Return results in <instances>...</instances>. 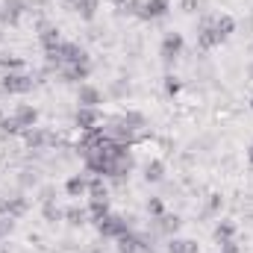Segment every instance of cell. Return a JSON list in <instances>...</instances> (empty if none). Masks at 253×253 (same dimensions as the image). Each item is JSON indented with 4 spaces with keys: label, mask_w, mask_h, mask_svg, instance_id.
<instances>
[{
    "label": "cell",
    "mask_w": 253,
    "mask_h": 253,
    "mask_svg": "<svg viewBox=\"0 0 253 253\" xmlns=\"http://www.w3.org/2000/svg\"><path fill=\"white\" fill-rule=\"evenodd\" d=\"M33 88H36V80L27 71H15V74H3L0 77V97H24Z\"/></svg>",
    "instance_id": "obj_1"
},
{
    "label": "cell",
    "mask_w": 253,
    "mask_h": 253,
    "mask_svg": "<svg viewBox=\"0 0 253 253\" xmlns=\"http://www.w3.org/2000/svg\"><path fill=\"white\" fill-rule=\"evenodd\" d=\"M94 224V230H97V236L100 239H121L124 233L129 230H135V227H129V221H126L124 215H103V218H97V221H91Z\"/></svg>",
    "instance_id": "obj_2"
},
{
    "label": "cell",
    "mask_w": 253,
    "mask_h": 253,
    "mask_svg": "<svg viewBox=\"0 0 253 253\" xmlns=\"http://www.w3.org/2000/svg\"><path fill=\"white\" fill-rule=\"evenodd\" d=\"M183 50H186V39H183V33L168 30V33L162 36V42H159V56H162V62L171 68V65L183 56Z\"/></svg>",
    "instance_id": "obj_3"
},
{
    "label": "cell",
    "mask_w": 253,
    "mask_h": 253,
    "mask_svg": "<svg viewBox=\"0 0 253 253\" xmlns=\"http://www.w3.org/2000/svg\"><path fill=\"white\" fill-rule=\"evenodd\" d=\"M212 21H215V15H203V18L197 21V50H200V53H209V50L221 47V39H218Z\"/></svg>",
    "instance_id": "obj_4"
},
{
    "label": "cell",
    "mask_w": 253,
    "mask_h": 253,
    "mask_svg": "<svg viewBox=\"0 0 253 253\" xmlns=\"http://www.w3.org/2000/svg\"><path fill=\"white\" fill-rule=\"evenodd\" d=\"M21 138H24L27 150H47V147H56L59 144V138L50 129H44V126H30V129L21 132Z\"/></svg>",
    "instance_id": "obj_5"
},
{
    "label": "cell",
    "mask_w": 253,
    "mask_h": 253,
    "mask_svg": "<svg viewBox=\"0 0 253 253\" xmlns=\"http://www.w3.org/2000/svg\"><path fill=\"white\" fill-rule=\"evenodd\" d=\"M30 9H33L30 0H3L0 3V27H18Z\"/></svg>",
    "instance_id": "obj_6"
},
{
    "label": "cell",
    "mask_w": 253,
    "mask_h": 253,
    "mask_svg": "<svg viewBox=\"0 0 253 253\" xmlns=\"http://www.w3.org/2000/svg\"><path fill=\"white\" fill-rule=\"evenodd\" d=\"M50 53H56L59 56V62L65 65H77V62H91V56H88V50L83 47V44H77V42H62L56 50H50Z\"/></svg>",
    "instance_id": "obj_7"
},
{
    "label": "cell",
    "mask_w": 253,
    "mask_h": 253,
    "mask_svg": "<svg viewBox=\"0 0 253 253\" xmlns=\"http://www.w3.org/2000/svg\"><path fill=\"white\" fill-rule=\"evenodd\" d=\"M65 6H68L83 24H91V21H97L103 0H65Z\"/></svg>",
    "instance_id": "obj_8"
},
{
    "label": "cell",
    "mask_w": 253,
    "mask_h": 253,
    "mask_svg": "<svg viewBox=\"0 0 253 253\" xmlns=\"http://www.w3.org/2000/svg\"><path fill=\"white\" fill-rule=\"evenodd\" d=\"M168 15H171V0H144L135 18H141V21L150 24V21H162V18H168Z\"/></svg>",
    "instance_id": "obj_9"
},
{
    "label": "cell",
    "mask_w": 253,
    "mask_h": 253,
    "mask_svg": "<svg viewBox=\"0 0 253 253\" xmlns=\"http://www.w3.org/2000/svg\"><path fill=\"white\" fill-rule=\"evenodd\" d=\"M39 44H42V50L44 53H50V50H56L59 44H62V30L59 27H53V24H47V21H39Z\"/></svg>",
    "instance_id": "obj_10"
},
{
    "label": "cell",
    "mask_w": 253,
    "mask_h": 253,
    "mask_svg": "<svg viewBox=\"0 0 253 253\" xmlns=\"http://www.w3.org/2000/svg\"><path fill=\"white\" fill-rule=\"evenodd\" d=\"M103 124V112L100 109H91V106H77V112H74V126L80 129V132H88V129H94V126Z\"/></svg>",
    "instance_id": "obj_11"
},
{
    "label": "cell",
    "mask_w": 253,
    "mask_h": 253,
    "mask_svg": "<svg viewBox=\"0 0 253 253\" xmlns=\"http://www.w3.org/2000/svg\"><path fill=\"white\" fill-rule=\"evenodd\" d=\"M59 77H62V83H68V85H80V83H88V77H91V62L65 65L62 71H59Z\"/></svg>",
    "instance_id": "obj_12"
},
{
    "label": "cell",
    "mask_w": 253,
    "mask_h": 253,
    "mask_svg": "<svg viewBox=\"0 0 253 253\" xmlns=\"http://www.w3.org/2000/svg\"><path fill=\"white\" fill-rule=\"evenodd\" d=\"M103 103V91L91 83H80L77 85V106H91V109H100Z\"/></svg>",
    "instance_id": "obj_13"
},
{
    "label": "cell",
    "mask_w": 253,
    "mask_h": 253,
    "mask_svg": "<svg viewBox=\"0 0 253 253\" xmlns=\"http://www.w3.org/2000/svg\"><path fill=\"white\" fill-rule=\"evenodd\" d=\"M30 212V197L24 191H15V194H6V218H24Z\"/></svg>",
    "instance_id": "obj_14"
},
{
    "label": "cell",
    "mask_w": 253,
    "mask_h": 253,
    "mask_svg": "<svg viewBox=\"0 0 253 253\" xmlns=\"http://www.w3.org/2000/svg\"><path fill=\"white\" fill-rule=\"evenodd\" d=\"M12 118L21 124V129L39 126V106H33V103H18V106L12 109Z\"/></svg>",
    "instance_id": "obj_15"
},
{
    "label": "cell",
    "mask_w": 253,
    "mask_h": 253,
    "mask_svg": "<svg viewBox=\"0 0 253 253\" xmlns=\"http://www.w3.org/2000/svg\"><path fill=\"white\" fill-rule=\"evenodd\" d=\"M65 194L71 197V200H80V197H85L88 194V174L83 171V174H71L68 180H65Z\"/></svg>",
    "instance_id": "obj_16"
},
{
    "label": "cell",
    "mask_w": 253,
    "mask_h": 253,
    "mask_svg": "<svg viewBox=\"0 0 253 253\" xmlns=\"http://www.w3.org/2000/svg\"><path fill=\"white\" fill-rule=\"evenodd\" d=\"M153 227H156V233H159V236L171 239V236H177V233H180L183 218H180V215H174V212H165L162 218H156V221H153Z\"/></svg>",
    "instance_id": "obj_17"
},
{
    "label": "cell",
    "mask_w": 253,
    "mask_h": 253,
    "mask_svg": "<svg viewBox=\"0 0 253 253\" xmlns=\"http://www.w3.org/2000/svg\"><path fill=\"white\" fill-rule=\"evenodd\" d=\"M141 177H144L147 186H159L165 180V162L162 159H147L144 168H141Z\"/></svg>",
    "instance_id": "obj_18"
},
{
    "label": "cell",
    "mask_w": 253,
    "mask_h": 253,
    "mask_svg": "<svg viewBox=\"0 0 253 253\" xmlns=\"http://www.w3.org/2000/svg\"><path fill=\"white\" fill-rule=\"evenodd\" d=\"M165 253H200V245L186 236H171L165 245Z\"/></svg>",
    "instance_id": "obj_19"
},
{
    "label": "cell",
    "mask_w": 253,
    "mask_h": 253,
    "mask_svg": "<svg viewBox=\"0 0 253 253\" xmlns=\"http://www.w3.org/2000/svg\"><path fill=\"white\" fill-rule=\"evenodd\" d=\"M65 221H68L71 227H85V224L91 221V215H88V206H80V203H71V206L65 209Z\"/></svg>",
    "instance_id": "obj_20"
},
{
    "label": "cell",
    "mask_w": 253,
    "mask_h": 253,
    "mask_svg": "<svg viewBox=\"0 0 253 253\" xmlns=\"http://www.w3.org/2000/svg\"><path fill=\"white\" fill-rule=\"evenodd\" d=\"M27 68V59L12 53V50H0V71L3 74H15V71H24Z\"/></svg>",
    "instance_id": "obj_21"
},
{
    "label": "cell",
    "mask_w": 253,
    "mask_h": 253,
    "mask_svg": "<svg viewBox=\"0 0 253 253\" xmlns=\"http://www.w3.org/2000/svg\"><path fill=\"white\" fill-rule=\"evenodd\" d=\"M15 180H18V189L21 191H36L39 186H42V177H39L36 168H21Z\"/></svg>",
    "instance_id": "obj_22"
},
{
    "label": "cell",
    "mask_w": 253,
    "mask_h": 253,
    "mask_svg": "<svg viewBox=\"0 0 253 253\" xmlns=\"http://www.w3.org/2000/svg\"><path fill=\"white\" fill-rule=\"evenodd\" d=\"M212 27H215V33H218V39H221V44L236 33V18L233 15H215V21H212Z\"/></svg>",
    "instance_id": "obj_23"
},
{
    "label": "cell",
    "mask_w": 253,
    "mask_h": 253,
    "mask_svg": "<svg viewBox=\"0 0 253 253\" xmlns=\"http://www.w3.org/2000/svg\"><path fill=\"white\" fill-rule=\"evenodd\" d=\"M236 233H239V224H236V221H230V218H221V221L215 224V230H212V236H215V242H218V245H221V242L236 239Z\"/></svg>",
    "instance_id": "obj_24"
},
{
    "label": "cell",
    "mask_w": 253,
    "mask_h": 253,
    "mask_svg": "<svg viewBox=\"0 0 253 253\" xmlns=\"http://www.w3.org/2000/svg\"><path fill=\"white\" fill-rule=\"evenodd\" d=\"M121 121H124L132 132H138V135H141V132H144V126H147V115H144L141 109H124V112H121Z\"/></svg>",
    "instance_id": "obj_25"
},
{
    "label": "cell",
    "mask_w": 253,
    "mask_h": 253,
    "mask_svg": "<svg viewBox=\"0 0 253 253\" xmlns=\"http://www.w3.org/2000/svg\"><path fill=\"white\" fill-rule=\"evenodd\" d=\"M88 200H106L109 197V183L106 177H88Z\"/></svg>",
    "instance_id": "obj_26"
},
{
    "label": "cell",
    "mask_w": 253,
    "mask_h": 253,
    "mask_svg": "<svg viewBox=\"0 0 253 253\" xmlns=\"http://www.w3.org/2000/svg\"><path fill=\"white\" fill-rule=\"evenodd\" d=\"M221 209H224V194H221V191H212V194H206L203 218H215V215H221Z\"/></svg>",
    "instance_id": "obj_27"
},
{
    "label": "cell",
    "mask_w": 253,
    "mask_h": 253,
    "mask_svg": "<svg viewBox=\"0 0 253 253\" xmlns=\"http://www.w3.org/2000/svg\"><path fill=\"white\" fill-rule=\"evenodd\" d=\"M118 242V253H141V245H138V233L135 230H129L124 233L121 239H115Z\"/></svg>",
    "instance_id": "obj_28"
},
{
    "label": "cell",
    "mask_w": 253,
    "mask_h": 253,
    "mask_svg": "<svg viewBox=\"0 0 253 253\" xmlns=\"http://www.w3.org/2000/svg\"><path fill=\"white\" fill-rule=\"evenodd\" d=\"M42 218H44L47 224H59V221H65V209L56 203V200L42 203Z\"/></svg>",
    "instance_id": "obj_29"
},
{
    "label": "cell",
    "mask_w": 253,
    "mask_h": 253,
    "mask_svg": "<svg viewBox=\"0 0 253 253\" xmlns=\"http://www.w3.org/2000/svg\"><path fill=\"white\" fill-rule=\"evenodd\" d=\"M162 91H165V97H177L183 91V80L177 74H165L162 77Z\"/></svg>",
    "instance_id": "obj_30"
},
{
    "label": "cell",
    "mask_w": 253,
    "mask_h": 253,
    "mask_svg": "<svg viewBox=\"0 0 253 253\" xmlns=\"http://www.w3.org/2000/svg\"><path fill=\"white\" fill-rule=\"evenodd\" d=\"M144 212L150 215V221H156V218H162L168 209H165V200H162V197H147V203H144Z\"/></svg>",
    "instance_id": "obj_31"
},
{
    "label": "cell",
    "mask_w": 253,
    "mask_h": 253,
    "mask_svg": "<svg viewBox=\"0 0 253 253\" xmlns=\"http://www.w3.org/2000/svg\"><path fill=\"white\" fill-rule=\"evenodd\" d=\"M112 209H109V197L106 200H88V215H91V221H97V218H103V215H109Z\"/></svg>",
    "instance_id": "obj_32"
},
{
    "label": "cell",
    "mask_w": 253,
    "mask_h": 253,
    "mask_svg": "<svg viewBox=\"0 0 253 253\" xmlns=\"http://www.w3.org/2000/svg\"><path fill=\"white\" fill-rule=\"evenodd\" d=\"M56 194H59V189L47 183V186H39V189H36V200H39V203H50V200H56Z\"/></svg>",
    "instance_id": "obj_33"
},
{
    "label": "cell",
    "mask_w": 253,
    "mask_h": 253,
    "mask_svg": "<svg viewBox=\"0 0 253 253\" xmlns=\"http://www.w3.org/2000/svg\"><path fill=\"white\" fill-rule=\"evenodd\" d=\"M200 6H203V0H180V9H183L186 15H197V12H203Z\"/></svg>",
    "instance_id": "obj_34"
},
{
    "label": "cell",
    "mask_w": 253,
    "mask_h": 253,
    "mask_svg": "<svg viewBox=\"0 0 253 253\" xmlns=\"http://www.w3.org/2000/svg\"><path fill=\"white\" fill-rule=\"evenodd\" d=\"M12 230H15V218H3V215H0V242H3Z\"/></svg>",
    "instance_id": "obj_35"
},
{
    "label": "cell",
    "mask_w": 253,
    "mask_h": 253,
    "mask_svg": "<svg viewBox=\"0 0 253 253\" xmlns=\"http://www.w3.org/2000/svg\"><path fill=\"white\" fill-rule=\"evenodd\" d=\"M112 94H115V97L129 94V83H126V80H115V83H112Z\"/></svg>",
    "instance_id": "obj_36"
},
{
    "label": "cell",
    "mask_w": 253,
    "mask_h": 253,
    "mask_svg": "<svg viewBox=\"0 0 253 253\" xmlns=\"http://www.w3.org/2000/svg\"><path fill=\"white\" fill-rule=\"evenodd\" d=\"M221 253H242V248L236 239H230V242H221Z\"/></svg>",
    "instance_id": "obj_37"
},
{
    "label": "cell",
    "mask_w": 253,
    "mask_h": 253,
    "mask_svg": "<svg viewBox=\"0 0 253 253\" xmlns=\"http://www.w3.org/2000/svg\"><path fill=\"white\" fill-rule=\"evenodd\" d=\"M0 215L6 218V194H0Z\"/></svg>",
    "instance_id": "obj_38"
},
{
    "label": "cell",
    "mask_w": 253,
    "mask_h": 253,
    "mask_svg": "<svg viewBox=\"0 0 253 253\" xmlns=\"http://www.w3.org/2000/svg\"><path fill=\"white\" fill-rule=\"evenodd\" d=\"M245 156H248V165H251V168H253V144H251V147H248V150H245Z\"/></svg>",
    "instance_id": "obj_39"
},
{
    "label": "cell",
    "mask_w": 253,
    "mask_h": 253,
    "mask_svg": "<svg viewBox=\"0 0 253 253\" xmlns=\"http://www.w3.org/2000/svg\"><path fill=\"white\" fill-rule=\"evenodd\" d=\"M0 253H12V251H9V245H3V242H0Z\"/></svg>",
    "instance_id": "obj_40"
},
{
    "label": "cell",
    "mask_w": 253,
    "mask_h": 253,
    "mask_svg": "<svg viewBox=\"0 0 253 253\" xmlns=\"http://www.w3.org/2000/svg\"><path fill=\"white\" fill-rule=\"evenodd\" d=\"M248 77H251V80H253V62L248 65Z\"/></svg>",
    "instance_id": "obj_41"
}]
</instances>
